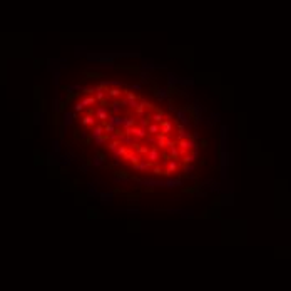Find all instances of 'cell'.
<instances>
[{"instance_id":"obj_28","label":"cell","mask_w":291,"mask_h":291,"mask_svg":"<svg viewBox=\"0 0 291 291\" xmlns=\"http://www.w3.org/2000/svg\"><path fill=\"white\" fill-rule=\"evenodd\" d=\"M126 198H127V201H137V199L141 198V193H127L126 194Z\"/></svg>"},{"instance_id":"obj_12","label":"cell","mask_w":291,"mask_h":291,"mask_svg":"<svg viewBox=\"0 0 291 291\" xmlns=\"http://www.w3.org/2000/svg\"><path fill=\"white\" fill-rule=\"evenodd\" d=\"M94 117L101 119V121H107L109 119V109H104V107H101V109L96 110V116Z\"/></svg>"},{"instance_id":"obj_22","label":"cell","mask_w":291,"mask_h":291,"mask_svg":"<svg viewBox=\"0 0 291 291\" xmlns=\"http://www.w3.org/2000/svg\"><path fill=\"white\" fill-rule=\"evenodd\" d=\"M177 167H179V166H177L176 161H169L167 166H166V171H167V173H171V174H174L177 171Z\"/></svg>"},{"instance_id":"obj_39","label":"cell","mask_w":291,"mask_h":291,"mask_svg":"<svg viewBox=\"0 0 291 291\" xmlns=\"http://www.w3.org/2000/svg\"><path fill=\"white\" fill-rule=\"evenodd\" d=\"M109 119H110V124H112V126L121 122V117H117V116H112V117H109Z\"/></svg>"},{"instance_id":"obj_35","label":"cell","mask_w":291,"mask_h":291,"mask_svg":"<svg viewBox=\"0 0 291 291\" xmlns=\"http://www.w3.org/2000/svg\"><path fill=\"white\" fill-rule=\"evenodd\" d=\"M90 142H92V136H85L84 139H82V142H80V144H82V146H89Z\"/></svg>"},{"instance_id":"obj_24","label":"cell","mask_w":291,"mask_h":291,"mask_svg":"<svg viewBox=\"0 0 291 291\" xmlns=\"http://www.w3.org/2000/svg\"><path fill=\"white\" fill-rule=\"evenodd\" d=\"M152 124V116L151 114H146L144 116V119H141V126H142V129L144 127H149Z\"/></svg>"},{"instance_id":"obj_14","label":"cell","mask_w":291,"mask_h":291,"mask_svg":"<svg viewBox=\"0 0 291 291\" xmlns=\"http://www.w3.org/2000/svg\"><path fill=\"white\" fill-rule=\"evenodd\" d=\"M72 139L76 141L77 144H80L82 139H84V131H82V129H74V131H72Z\"/></svg>"},{"instance_id":"obj_42","label":"cell","mask_w":291,"mask_h":291,"mask_svg":"<svg viewBox=\"0 0 291 291\" xmlns=\"http://www.w3.org/2000/svg\"><path fill=\"white\" fill-rule=\"evenodd\" d=\"M112 194H116V196H119V194H126V191L121 189V187H114V191H112Z\"/></svg>"},{"instance_id":"obj_21","label":"cell","mask_w":291,"mask_h":291,"mask_svg":"<svg viewBox=\"0 0 291 291\" xmlns=\"http://www.w3.org/2000/svg\"><path fill=\"white\" fill-rule=\"evenodd\" d=\"M84 77H85V79H102L104 76H102L101 72H89V70H85Z\"/></svg>"},{"instance_id":"obj_32","label":"cell","mask_w":291,"mask_h":291,"mask_svg":"<svg viewBox=\"0 0 291 291\" xmlns=\"http://www.w3.org/2000/svg\"><path fill=\"white\" fill-rule=\"evenodd\" d=\"M80 94H82L84 97L85 96H94V94H96V89H94V87H84Z\"/></svg>"},{"instance_id":"obj_25","label":"cell","mask_w":291,"mask_h":291,"mask_svg":"<svg viewBox=\"0 0 291 291\" xmlns=\"http://www.w3.org/2000/svg\"><path fill=\"white\" fill-rule=\"evenodd\" d=\"M157 132H159V124L156 122H152L151 126L147 127V136H156Z\"/></svg>"},{"instance_id":"obj_7","label":"cell","mask_w":291,"mask_h":291,"mask_svg":"<svg viewBox=\"0 0 291 291\" xmlns=\"http://www.w3.org/2000/svg\"><path fill=\"white\" fill-rule=\"evenodd\" d=\"M132 151H134L136 154H139V156H147L149 146H142V144H139V142H134L132 144Z\"/></svg>"},{"instance_id":"obj_23","label":"cell","mask_w":291,"mask_h":291,"mask_svg":"<svg viewBox=\"0 0 291 291\" xmlns=\"http://www.w3.org/2000/svg\"><path fill=\"white\" fill-rule=\"evenodd\" d=\"M169 156H171V161H176V162L181 159V154H179V151H177L176 147H171V149H169Z\"/></svg>"},{"instance_id":"obj_20","label":"cell","mask_w":291,"mask_h":291,"mask_svg":"<svg viewBox=\"0 0 291 291\" xmlns=\"http://www.w3.org/2000/svg\"><path fill=\"white\" fill-rule=\"evenodd\" d=\"M134 114L137 116V117H142V116H146V107H144L142 102H139V104H137V107L134 109Z\"/></svg>"},{"instance_id":"obj_9","label":"cell","mask_w":291,"mask_h":291,"mask_svg":"<svg viewBox=\"0 0 291 291\" xmlns=\"http://www.w3.org/2000/svg\"><path fill=\"white\" fill-rule=\"evenodd\" d=\"M129 152H131V149L127 147V146H122V144H121V146L116 149L114 154H116V156H119V157H122L124 161H127V156H129Z\"/></svg>"},{"instance_id":"obj_45","label":"cell","mask_w":291,"mask_h":291,"mask_svg":"<svg viewBox=\"0 0 291 291\" xmlns=\"http://www.w3.org/2000/svg\"><path fill=\"white\" fill-rule=\"evenodd\" d=\"M57 132H59V134H57V136H59V139H60V141H64V126H60V127H59V131H57Z\"/></svg>"},{"instance_id":"obj_18","label":"cell","mask_w":291,"mask_h":291,"mask_svg":"<svg viewBox=\"0 0 291 291\" xmlns=\"http://www.w3.org/2000/svg\"><path fill=\"white\" fill-rule=\"evenodd\" d=\"M102 214H99V209L97 207H87V218H90V219H94V218H101Z\"/></svg>"},{"instance_id":"obj_6","label":"cell","mask_w":291,"mask_h":291,"mask_svg":"<svg viewBox=\"0 0 291 291\" xmlns=\"http://www.w3.org/2000/svg\"><path fill=\"white\" fill-rule=\"evenodd\" d=\"M126 137H127V132H126V129H122V127H116L114 132L110 134V139H119L121 142H122Z\"/></svg>"},{"instance_id":"obj_5","label":"cell","mask_w":291,"mask_h":291,"mask_svg":"<svg viewBox=\"0 0 291 291\" xmlns=\"http://www.w3.org/2000/svg\"><path fill=\"white\" fill-rule=\"evenodd\" d=\"M201 187H203V184H201V182H196L194 186H187V187H182V194H187V196H194V194L201 193Z\"/></svg>"},{"instance_id":"obj_34","label":"cell","mask_w":291,"mask_h":291,"mask_svg":"<svg viewBox=\"0 0 291 291\" xmlns=\"http://www.w3.org/2000/svg\"><path fill=\"white\" fill-rule=\"evenodd\" d=\"M196 156H198V154H193V156H182V159H181L182 164H191V162L196 159Z\"/></svg>"},{"instance_id":"obj_47","label":"cell","mask_w":291,"mask_h":291,"mask_svg":"<svg viewBox=\"0 0 291 291\" xmlns=\"http://www.w3.org/2000/svg\"><path fill=\"white\" fill-rule=\"evenodd\" d=\"M122 142H124V144H131V142H132V139H131V136H127V137H126V139H124V141H122Z\"/></svg>"},{"instance_id":"obj_43","label":"cell","mask_w":291,"mask_h":291,"mask_svg":"<svg viewBox=\"0 0 291 291\" xmlns=\"http://www.w3.org/2000/svg\"><path fill=\"white\" fill-rule=\"evenodd\" d=\"M181 167H182V173H189L191 169H193V166L191 164H182Z\"/></svg>"},{"instance_id":"obj_37","label":"cell","mask_w":291,"mask_h":291,"mask_svg":"<svg viewBox=\"0 0 291 291\" xmlns=\"http://www.w3.org/2000/svg\"><path fill=\"white\" fill-rule=\"evenodd\" d=\"M166 141H167V139H159V141H156V146H157V149H164L166 147Z\"/></svg>"},{"instance_id":"obj_19","label":"cell","mask_w":291,"mask_h":291,"mask_svg":"<svg viewBox=\"0 0 291 291\" xmlns=\"http://www.w3.org/2000/svg\"><path fill=\"white\" fill-rule=\"evenodd\" d=\"M124 94H126L127 101H141V96L136 92H131V90H127V89H124Z\"/></svg>"},{"instance_id":"obj_38","label":"cell","mask_w":291,"mask_h":291,"mask_svg":"<svg viewBox=\"0 0 291 291\" xmlns=\"http://www.w3.org/2000/svg\"><path fill=\"white\" fill-rule=\"evenodd\" d=\"M161 157H162L166 162H169V161H171V156H169V152H167V151H162V152H161Z\"/></svg>"},{"instance_id":"obj_29","label":"cell","mask_w":291,"mask_h":291,"mask_svg":"<svg viewBox=\"0 0 291 291\" xmlns=\"http://www.w3.org/2000/svg\"><path fill=\"white\" fill-rule=\"evenodd\" d=\"M109 141H110V134H102L97 137V142L99 144H107Z\"/></svg>"},{"instance_id":"obj_41","label":"cell","mask_w":291,"mask_h":291,"mask_svg":"<svg viewBox=\"0 0 291 291\" xmlns=\"http://www.w3.org/2000/svg\"><path fill=\"white\" fill-rule=\"evenodd\" d=\"M198 147L206 149V147H207V141H206V139H201V141H199V144H198Z\"/></svg>"},{"instance_id":"obj_50","label":"cell","mask_w":291,"mask_h":291,"mask_svg":"<svg viewBox=\"0 0 291 291\" xmlns=\"http://www.w3.org/2000/svg\"><path fill=\"white\" fill-rule=\"evenodd\" d=\"M72 184H74V186H76V187H77V186L80 184V181H79V179H74V182H72Z\"/></svg>"},{"instance_id":"obj_27","label":"cell","mask_w":291,"mask_h":291,"mask_svg":"<svg viewBox=\"0 0 291 291\" xmlns=\"http://www.w3.org/2000/svg\"><path fill=\"white\" fill-rule=\"evenodd\" d=\"M136 121L134 117H129V119H124V129H129V127H134L136 126Z\"/></svg>"},{"instance_id":"obj_44","label":"cell","mask_w":291,"mask_h":291,"mask_svg":"<svg viewBox=\"0 0 291 291\" xmlns=\"http://www.w3.org/2000/svg\"><path fill=\"white\" fill-rule=\"evenodd\" d=\"M131 181L136 182V184H141V182H142V179H141V177H137V176H131Z\"/></svg>"},{"instance_id":"obj_3","label":"cell","mask_w":291,"mask_h":291,"mask_svg":"<svg viewBox=\"0 0 291 291\" xmlns=\"http://www.w3.org/2000/svg\"><path fill=\"white\" fill-rule=\"evenodd\" d=\"M159 157H161V152H159V149H157V146L156 144H151V146H149V152H147V161L152 162V164H156Z\"/></svg>"},{"instance_id":"obj_2","label":"cell","mask_w":291,"mask_h":291,"mask_svg":"<svg viewBox=\"0 0 291 291\" xmlns=\"http://www.w3.org/2000/svg\"><path fill=\"white\" fill-rule=\"evenodd\" d=\"M131 176L132 174L129 173V171H126V169H114V171H112V177L117 179V181H121V182L131 181Z\"/></svg>"},{"instance_id":"obj_4","label":"cell","mask_w":291,"mask_h":291,"mask_svg":"<svg viewBox=\"0 0 291 291\" xmlns=\"http://www.w3.org/2000/svg\"><path fill=\"white\" fill-rule=\"evenodd\" d=\"M159 131L169 136V132L174 131V122H171V121H167V119L164 117V121H161V122H159Z\"/></svg>"},{"instance_id":"obj_31","label":"cell","mask_w":291,"mask_h":291,"mask_svg":"<svg viewBox=\"0 0 291 291\" xmlns=\"http://www.w3.org/2000/svg\"><path fill=\"white\" fill-rule=\"evenodd\" d=\"M164 117H166V112H162V114H152V122L159 124L161 121H164Z\"/></svg>"},{"instance_id":"obj_48","label":"cell","mask_w":291,"mask_h":291,"mask_svg":"<svg viewBox=\"0 0 291 291\" xmlns=\"http://www.w3.org/2000/svg\"><path fill=\"white\" fill-rule=\"evenodd\" d=\"M62 90H64V92H69V90H70V87H69V85H62Z\"/></svg>"},{"instance_id":"obj_17","label":"cell","mask_w":291,"mask_h":291,"mask_svg":"<svg viewBox=\"0 0 291 291\" xmlns=\"http://www.w3.org/2000/svg\"><path fill=\"white\" fill-rule=\"evenodd\" d=\"M96 157H97V159H99V161H101L102 164H106V162H109V157H107L106 151H101V149H99V151H96Z\"/></svg>"},{"instance_id":"obj_33","label":"cell","mask_w":291,"mask_h":291,"mask_svg":"<svg viewBox=\"0 0 291 291\" xmlns=\"http://www.w3.org/2000/svg\"><path fill=\"white\" fill-rule=\"evenodd\" d=\"M151 173L154 174V176H162V167L157 166V164H154V166H152V169H151Z\"/></svg>"},{"instance_id":"obj_13","label":"cell","mask_w":291,"mask_h":291,"mask_svg":"<svg viewBox=\"0 0 291 291\" xmlns=\"http://www.w3.org/2000/svg\"><path fill=\"white\" fill-rule=\"evenodd\" d=\"M107 94H109L110 97H114V99H119V97H121V96L124 94V89H119V87H109Z\"/></svg>"},{"instance_id":"obj_1","label":"cell","mask_w":291,"mask_h":291,"mask_svg":"<svg viewBox=\"0 0 291 291\" xmlns=\"http://www.w3.org/2000/svg\"><path fill=\"white\" fill-rule=\"evenodd\" d=\"M181 110L187 114V119H191L194 124L201 122V110L196 107V104H186V106H182Z\"/></svg>"},{"instance_id":"obj_49","label":"cell","mask_w":291,"mask_h":291,"mask_svg":"<svg viewBox=\"0 0 291 291\" xmlns=\"http://www.w3.org/2000/svg\"><path fill=\"white\" fill-rule=\"evenodd\" d=\"M109 198V194H106V193H101V199H107Z\"/></svg>"},{"instance_id":"obj_40","label":"cell","mask_w":291,"mask_h":291,"mask_svg":"<svg viewBox=\"0 0 291 291\" xmlns=\"http://www.w3.org/2000/svg\"><path fill=\"white\" fill-rule=\"evenodd\" d=\"M85 116H96V109L94 107H87L85 109Z\"/></svg>"},{"instance_id":"obj_46","label":"cell","mask_w":291,"mask_h":291,"mask_svg":"<svg viewBox=\"0 0 291 291\" xmlns=\"http://www.w3.org/2000/svg\"><path fill=\"white\" fill-rule=\"evenodd\" d=\"M94 164V162H92V159H89V157H87V159H85V167H90V166H92Z\"/></svg>"},{"instance_id":"obj_10","label":"cell","mask_w":291,"mask_h":291,"mask_svg":"<svg viewBox=\"0 0 291 291\" xmlns=\"http://www.w3.org/2000/svg\"><path fill=\"white\" fill-rule=\"evenodd\" d=\"M80 124L84 127H94L97 124V119L94 116H84V117L80 119Z\"/></svg>"},{"instance_id":"obj_26","label":"cell","mask_w":291,"mask_h":291,"mask_svg":"<svg viewBox=\"0 0 291 291\" xmlns=\"http://www.w3.org/2000/svg\"><path fill=\"white\" fill-rule=\"evenodd\" d=\"M92 132H94V137L97 139L99 136H102V134H104V127H102L101 124H96V126L92 127Z\"/></svg>"},{"instance_id":"obj_8","label":"cell","mask_w":291,"mask_h":291,"mask_svg":"<svg viewBox=\"0 0 291 291\" xmlns=\"http://www.w3.org/2000/svg\"><path fill=\"white\" fill-rule=\"evenodd\" d=\"M121 144H122V142H121L119 139H110L107 144H104V146H102V151H112V152H116V149H117Z\"/></svg>"},{"instance_id":"obj_16","label":"cell","mask_w":291,"mask_h":291,"mask_svg":"<svg viewBox=\"0 0 291 291\" xmlns=\"http://www.w3.org/2000/svg\"><path fill=\"white\" fill-rule=\"evenodd\" d=\"M166 96H167V97L179 96V89H177L174 84H169V85H167V89H166Z\"/></svg>"},{"instance_id":"obj_36","label":"cell","mask_w":291,"mask_h":291,"mask_svg":"<svg viewBox=\"0 0 291 291\" xmlns=\"http://www.w3.org/2000/svg\"><path fill=\"white\" fill-rule=\"evenodd\" d=\"M84 109H85L84 104H82V102H79V104H76V110H74V112H76V114H80Z\"/></svg>"},{"instance_id":"obj_15","label":"cell","mask_w":291,"mask_h":291,"mask_svg":"<svg viewBox=\"0 0 291 291\" xmlns=\"http://www.w3.org/2000/svg\"><path fill=\"white\" fill-rule=\"evenodd\" d=\"M82 104H84V107H92L97 104V99L96 96H85L84 101H82Z\"/></svg>"},{"instance_id":"obj_11","label":"cell","mask_w":291,"mask_h":291,"mask_svg":"<svg viewBox=\"0 0 291 291\" xmlns=\"http://www.w3.org/2000/svg\"><path fill=\"white\" fill-rule=\"evenodd\" d=\"M80 96H82L80 92H74V90H69L67 96H65V101H64V102H65V104L69 106V104H72V102L76 101V99H79Z\"/></svg>"},{"instance_id":"obj_30","label":"cell","mask_w":291,"mask_h":291,"mask_svg":"<svg viewBox=\"0 0 291 291\" xmlns=\"http://www.w3.org/2000/svg\"><path fill=\"white\" fill-rule=\"evenodd\" d=\"M114 169H117V162H106V164L102 166V171H114Z\"/></svg>"}]
</instances>
